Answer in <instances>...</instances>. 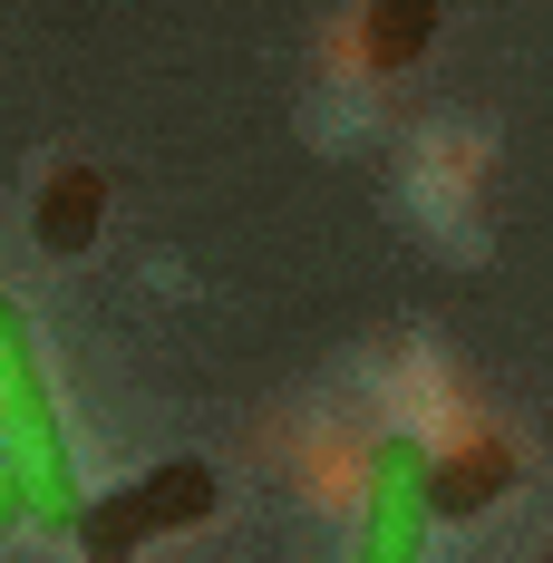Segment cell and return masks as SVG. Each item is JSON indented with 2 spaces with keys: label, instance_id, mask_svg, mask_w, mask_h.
<instances>
[{
  "label": "cell",
  "instance_id": "2",
  "mask_svg": "<svg viewBox=\"0 0 553 563\" xmlns=\"http://www.w3.org/2000/svg\"><path fill=\"white\" fill-rule=\"evenodd\" d=\"M223 506L214 466H195V456H175V466H146L136 486H117V496H88V525H78V544L88 554H136V544H156V534H185V525H204Z\"/></svg>",
  "mask_w": 553,
  "mask_h": 563
},
{
  "label": "cell",
  "instance_id": "6",
  "mask_svg": "<svg viewBox=\"0 0 553 563\" xmlns=\"http://www.w3.org/2000/svg\"><path fill=\"white\" fill-rule=\"evenodd\" d=\"M505 476H515V456L486 448V456H466V466H428V496H438V515H476Z\"/></svg>",
  "mask_w": 553,
  "mask_h": 563
},
{
  "label": "cell",
  "instance_id": "3",
  "mask_svg": "<svg viewBox=\"0 0 553 563\" xmlns=\"http://www.w3.org/2000/svg\"><path fill=\"white\" fill-rule=\"evenodd\" d=\"M428 466H438V456L418 448V438H379V466H369V506H360V544H350V563H428V525H438Z\"/></svg>",
  "mask_w": 553,
  "mask_h": 563
},
{
  "label": "cell",
  "instance_id": "4",
  "mask_svg": "<svg viewBox=\"0 0 553 563\" xmlns=\"http://www.w3.org/2000/svg\"><path fill=\"white\" fill-rule=\"evenodd\" d=\"M108 224V175L98 166H58L40 185V253H88Z\"/></svg>",
  "mask_w": 553,
  "mask_h": 563
},
{
  "label": "cell",
  "instance_id": "7",
  "mask_svg": "<svg viewBox=\"0 0 553 563\" xmlns=\"http://www.w3.org/2000/svg\"><path fill=\"white\" fill-rule=\"evenodd\" d=\"M30 525V496H20V466H10V438H0V534Z\"/></svg>",
  "mask_w": 553,
  "mask_h": 563
},
{
  "label": "cell",
  "instance_id": "1",
  "mask_svg": "<svg viewBox=\"0 0 553 563\" xmlns=\"http://www.w3.org/2000/svg\"><path fill=\"white\" fill-rule=\"evenodd\" d=\"M0 438H10V466H20V496H30V525H49L78 544L88 525V486L68 466V428H58L49 369H40V340H30V311L0 291Z\"/></svg>",
  "mask_w": 553,
  "mask_h": 563
},
{
  "label": "cell",
  "instance_id": "5",
  "mask_svg": "<svg viewBox=\"0 0 553 563\" xmlns=\"http://www.w3.org/2000/svg\"><path fill=\"white\" fill-rule=\"evenodd\" d=\"M428 40H438V0H379L369 10V58L379 68H408Z\"/></svg>",
  "mask_w": 553,
  "mask_h": 563
}]
</instances>
